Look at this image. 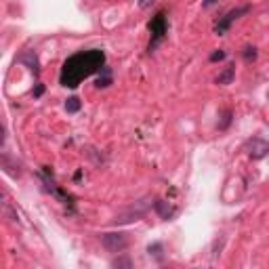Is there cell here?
<instances>
[{"mask_svg":"<svg viewBox=\"0 0 269 269\" xmlns=\"http://www.w3.org/2000/svg\"><path fill=\"white\" fill-rule=\"evenodd\" d=\"M105 65V53L99 49H91V51H80L72 55L61 67V84L67 88H76L84 78L93 76L95 72H101Z\"/></svg>","mask_w":269,"mask_h":269,"instance_id":"cell-1","label":"cell"},{"mask_svg":"<svg viewBox=\"0 0 269 269\" xmlns=\"http://www.w3.org/2000/svg\"><path fill=\"white\" fill-rule=\"evenodd\" d=\"M149 34H151V40H149V53L151 51H156L158 49V44L166 38V34H168V21H166V13L164 11H158V13L151 17L149 21Z\"/></svg>","mask_w":269,"mask_h":269,"instance_id":"cell-2","label":"cell"},{"mask_svg":"<svg viewBox=\"0 0 269 269\" xmlns=\"http://www.w3.org/2000/svg\"><path fill=\"white\" fill-rule=\"evenodd\" d=\"M101 244L103 248L108 252H122L128 248V244H131V240H128L126 233H103L101 236Z\"/></svg>","mask_w":269,"mask_h":269,"instance_id":"cell-3","label":"cell"},{"mask_svg":"<svg viewBox=\"0 0 269 269\" xmlns=\"http://www.w3.org/2000/svg\"><path fill=\"white\" fill-rule=\"evenodd\" d=\"M248 11H250V7H248V5H244V7H238V9H231V11H227V13H225L223 17H221V19L217 21L215 32L219 34V36H221V34H225V32L231 28V23L236 21V19H240L242 15H246Z\"/></svg>","mask_w":269,"mask_h":269,"instance_id":"cell-4","label":"cell"},{"mask_svg":"<svg viewBox=\"0 0 269 269\" xmlns=\"http://www.w3.org/2000/svg\"><path fill=\"white\" fill-rule=\"evenodd\" d=\"M246 151H248V156L252 160H261V158H265L269 154V143L261 137H252L250 141L246 143Z\"/></svg>","mask_w":269,"mask_h":269,"instance_id":"cell-5","label":"cell"},{"mask_svg":"<svg viewBox=\"0 0 269 269\" xmlns=\"http://www.w3.org/2000/svg\"><path fill=\"white\" fill-rule=\"evenodd\" d=\"M19 63H26L30 69H32V72L34 74H40V65H38V57H36V53H34V51H26V53H21L19 55V59H17Z\"/></svg>","mask_w":269,"mask_h":269,"instance_id":"cell-6","label":"cell"},{"mask_svg":"<svg viewBox=\"0 0 269 269\" xmlns=\"http://www.w3.org/2000/svg\"><path fill=\"white\" fill-rule=\"evenodd\" d=\"M154 210H156V213H158L162 219H164V221L172 219V215L177 213V210H174L166 200H160V198H158V200H154Z\"/></svg>","mask_w":269,"mask_h":269,"instance_id":"cell-7","label":"cell"},{"mask_svg":"<svg viewBox=\"0 0 269 269\" xmlns=\"http://www.w3.org/2000/svg\"><path fill=\"white\" fill-rule=\"evenodd\" d=\"M233 76H236V65L229 63V65L223 69V72L217 76V84H223V86L231 84V82H233Z\"/></svg>","mask_w":269,"mask_h":269,"instance_id":"cell-8","label":"cell"},{"mask_svg":"<svg viewBox=\"0 0 269 269\" xmlns=\"http://www.w3.org/2000/svg\"><path fill=\"white\" fill-rule=\"evenodd\" d=\"M114 82V76H112V69L108 67V65H103V69H101V74H99V78H97V82H95V86L97 88H108L110 84Z\"/></svg>","mask_w":269,"mask_h":269,"instance_id":"cell-9","label":"cell"},{"mask_svg":"<svg viewBox=\"0 0 269 269\" xmlns=\"http://www.w3.org/2000/svg\"><path fill=\"white\" fill-rule=\"evenodd\" d=\"M80 108H82V103H80L78 97H69L65 101V112L67 114H76V112H80Z\"/></svg>","mask_w":269,"mask_h":269,"instance_id":"cell-10","label":"cell"},{"mask_svg":"<svg viewBox=\"0 0 269 269\" xmlns=\"http://www.w3.org/2000/svg\"><path fill=\"white\" fill-rule=\"evenodd\" d=\"M149 256H154L156 261H164V254H162V244H151V246L147 248Z\"/></svg>","mask_w":269,"mask_h":269,"instance_id":"cell-11","label":"cell"},{"mask_svg":"<svg viewBox=\"0 0 269 269\" xmlns=\"http://www.w3.org/2000/svg\"><path fill=\"white\" fill-rule=\"evenodd\" d=\"M231 110H223V114H221V122H219V131H225V128L231 124Z\"/></svg>","mask_w":269,"mask_h":269,"instance_id":"cell-12","label":"cell"},{"mask_svg":"<svg viewBox=\"0 0 269 269\" xmlns=\"http://www.w3.org/2000/svg\"><path fill=\"white\" fill-rule=\"evenodd\" d=\"M244 59H246V61L256 59V49H254V46H246V49H244Z\"/></svg>","mask_w":269,"mask_h":269,"instance_id":"cell-13","label":"cell"},{"mask_svg":"<svg viewBox=\"0 0 269 269\" xmlns=\"http://www.w3.org/2000/svg\"><path fill=\"white\" fill-rule=\"evenodd\" d=\"M112 265L114 267H131L133 263H131V259H116V261H112Z\"/></svg>","mask_w":269,"mask_h":269,"instance_id":"cell-14","label":"cell"},{"mask_svg":"<svg viewBox=\"0 0 269 269\" xmlns=\"http://www.w3.org/2000/svg\"><path fill=\"white\" fill-rule=\"evenodd\" d=\"M225 59V51H215L210 55V61H223Z\"/></svg>","mask_w":269,"mask_h":269,"instance_id":"cell-15","label":"cell"},{"mask_svg":"<svg viewBox=\"0 0 269 269\" xmlns=\"http://www.w3.org/2000/svg\"><path fill=\"white\" fill-rule=\"evenodd\" d=\"M42 93H44V84H36V88H34V97H40L42 95Z\"/></svg>","mask_w":269,"mask_h":269,"instance_id":"cell-16","label":"cell"},{"mask_svg":"<svg viewBox=\"0 0 269 269\" xmlns=\"http://www.w3.org/2000/svg\"><path fill=\"white\" fill-rule=\"evenodd\" d=\"M151 3H156V0H139V7H141V9H147Z\"/></svg>","mask_w":269,"mask_h":269,"instance_id":"cell-17","label":"cell"},{"mask_svg":"<svg viewBox=\"0 0 269 269\" xmlns=\"http://www.w3.org/2000/svg\"><path fill=\"white\" fill-rule=\"evenodd\" d=\"M215 3H217V0H204V3H202V5H204V7H213Z\"/></svg>","mask_w":269,"mask_h":269,"instance_id":"cell-18","label":"cell"}]
</instances>
